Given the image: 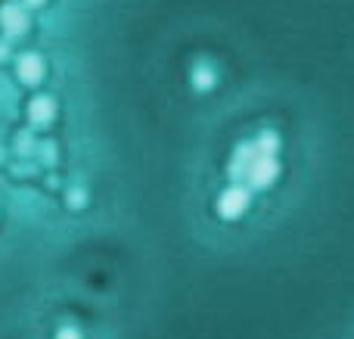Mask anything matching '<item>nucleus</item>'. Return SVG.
<instances>
[{
	"mask_svg": "<svg viewBox=\"0 0 354 339\" xmlns=\"http://www.w3.org/2000/svg\"><path fill=\"white\" fill-rule=\"evenodd\" d=\"M56 116V103L50 97H35L28 103V122L31 125H50Z\"/></svg>",
	"mask_w": 354,
	"mask_h": 339,
	"instance_id": "6",
	"label": "nucleus"
},
{
	"mask_svg": "<svg viewBox=\"0 0 354 339\" xmlns=\"http://www.w3.org/2000/svg\"><path fill=\"white\" fill-rule=\"evenodd\" d=\"M252 147H255L258 156H277L280 153V134H274V131H261V134L252 140Z\"/></svg>",
	"mask_w": 354,
	"mask_h": 339,
	"instance_id": "7",
	"label": "nucleus"
},
{
	"mask_svg": "<svg viewBox=\"0 0 354 339\" xmlns=\"http://www.w3.org/2000/svg\"><path fill=\"white\" fill-rule=\"evenodd\" d=\"M0 28L10 37H22V31L28 28V16L19 3H3L0 6Z\"/></svg>",
	"mask_w": 354,
	"mask_h": 339,
	"instance_id": "4",
	"label": "nucleus"
},
{
	"mask_svg": "<svg viewBox=\"0 0 354 339\" xmlns=\"http://www.w3.org/2000/svg\"><path fill=\"white\" fill-rule=\"evenodd\" d=\"M252 159H255V147H252V140L239 143V147L233 149L230 165H227V174H230L233 184H243V178H245V172H249Z\"/></svg>",
	"mask_w": 354,
	"mask_h": 339,
	"instance_id": "3",
	"label": "nucleus"
},
{
	"mask_svg": "<svg viewBox=\"0 0 354 339\" xmlns=\"http://www.w3.org/2000/svg\"><path fill=\"white\" fill-rule=\"evenodd\" d=\"M41 156H44V162H53V156H56V147L50 140H44L41 143Z\"/></svg>",
	"mask_w": 354,
	"mask_h": 339,
	"instance_id": "11",
	"label": "nucleus"
},
{
	"mask_svg": "<svg viewBox=\"0 0 354 339\" xmlns=\"http://www.w3.org/2000/svg\"><path fill=\"white\" fill-rule=\"evenodd\" d=\"M22 3H25V6H31V10H37V6H44L47 0H22Z\"/></svg>",
	"mask_w": 354,
	"mask_h": 339,
	"instance_id": "14",
	"label": "nucleus"
},
{
	"mask_svg": "<svg viewBox=\"0 0 354 339\" xmlns=\"http://www.w3.org/2000/svg\"><path fill=\"white\" fill-rule=\"evenodd\" d=\"M0 159H3V149H0Z\"/></svg>",
	"mask_w": 354,
	"mask_h": 339,
	"instance_id": "15",
	"label": "nucleus"
},
{
	"mask_svg": "<svg viewBox=\"0 0 354 339\" xmlns=\"http://www.w3.org/2000/svg\"><path fill=\"white\" fill-rule=\"evenodd\" d=\"M16 75L22 84H37L44 78V59L37 53H22L16 59Z\"/></svg>",
	"mask_w": 354,
	"mask_h": 339,
	"instance_id": "5",
	"label": "nucleus"
},
{
	"mask_svg": "<svg viewBox=\"0 0 354 339\" xmlns=\"http://www.w3.org/2000/svg\"><path fill=\"white\" fill-rule=\"evenodd\" d=\"M66 205H68L72 212L84 209V205H87V190H84V187H72V190L66 193Z\"/></svg>",
	"mask_w": 354,
	"mask_h": 339,
	"instance_id": "9",
	"label": "nucleus"
},
{
	"mask_svg": "<svg viewBox=\"0 0 354 339\" xmlns=\"http://www.w3.org/2000/svg\"><path fill=\"white\" fill-rule=\"evenodd\" d=\"M252 203V190L245 184H230L224 193L218 196V215L224 218V221H236V218L245 215V209H249Z\"/></svg>",
	"mask_w": 354,
	"mask_h": 339,
	"instance_id": "1",
	"label": "nucleus"
},
{
	"mask_svg": "<svg viewBox=\"0 0 354 339\" xmlns=\"http://www.w3.org/2000/svg\"><path fill=\"white\" fill-rule=\"evenodd\" d=\"M214 68L208 66V62H196V68H193V84H196V91H212L214 87Z\"/></svg>",
	"mask_w": 354,
	"mask_h": 339,
	"instance_id": "8",
	"label": "nucleus"
},
{
	"mask_svg": "<svg viewBox=\"0 0 354 339\" xmlns=\"http://www.w3.org/2000/svg\"><path fill=\"white\" fill-rule=\"evenodd\" d=\"M12 147H16V153H31V149H35V137L28 134V131H19L16 134V143H12Z\"/></svg>",
	"mask_w": 354,
	"mask_h": 339,
	"instance_id": "10",
	"label": "nucleus"
},
{
	"mask_svg": "<svg viewBox=\"0 0 354 339\" xmlns=\"http://www.w3.org/2000/svg\"><path fill=\"white\" fill-rule=\"evenodd\" d=\"M10 59V44H6V37L0 41V62H6Z\"/></svg>",
	"mask_w": 354,
	"mask_h": 339,
	"instance_id": "13",
	"label": "nucleus"
},
{
	"mask_svg": "<svg viewBox=\"0 0 354 339\" xmlns=\"http://www.w3.org/2000/svg\"><path fill=\"white\" fill-rule=\"evenodd\" d=\"M56 339H81V333L75 327H62V330H56Z\"/></svg>",
	"mask_w": 354,
	"mask_h": 339,
	"instance_id": "12",
	"label": "nucleus"
},
{
	"mask_svg": "<svg viewBox=\"0 0 354 339\" xmlns=\"http://www.w3.org/2000/svg\"><path fill=\"white\" fill-rule=\"evenodd\" d=\"M277 174H280V162H277V156H258L255 153V159H252L243 184L249 187V190H268V187L277 181Z\"/></svg>",
	"mask_w": 354,
	"mask_h": 339,
	"instance_id": "2",
	"label": "nucleus"
}]
</instances>
